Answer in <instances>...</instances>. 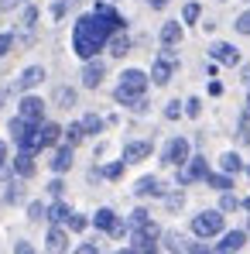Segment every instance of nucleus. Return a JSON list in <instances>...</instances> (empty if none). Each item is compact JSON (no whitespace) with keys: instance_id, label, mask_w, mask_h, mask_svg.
Masks as SVG:
<instances>
[{"instance_id":"obj_1","label":"nucleus","mask_w":250,"mask_h":254,"mask_svg":"<svg viewBox=\"0 0 250 254\" xmlns=\"http://www.w3.org/2000/svg\"><path fill=\"white\" fill-rule=\"evenodd\" d=\"M117 28H124V17L110 3H96L93 14L79 17L76 28H72V48H76V55L79 59H93L100 48H106V38Z\"/></svg>"},{"instance_id":"obj_2","label":"nucleus","mask_w":250,"mask_h":254,"mask_svg":"<svg viewBox=\"0 0 250 254\" xmlns=\"http://www.w3.org/2000/svg\"><path fill=\"white\" fill-rule=\"evenodd\" d=\"M148 83H151L148 72L127 69L124 76H120V86L113 89V100L124 103V107H134V110H148V103H144V89H148Z\"/></svg>"},{"instance_id":"obj_3","label":"nucleus","mask_w":250,"mask_h":254,"mask_svg":"<svg viewBox=\"0 0 250 254\" xmlns=\"http://www.w3.org/2000/svg\"><path fill=\"white\" fill-rule=\"evenodd\" d=\"M223 210H206V213H196L192 216V234L196 237H216L223 234Z\"/></svg>"},{"instance_id":"obj_4","label":"nucleus","mask_w":250,"mask_h":254,"mask_svg":"<svg viewBox=\"0 0 250 254\" xmlns=\"http://www.w3.org/2000/svg\"><path fill=\"white\" fill-rule=\"evenodd\" d=\"M175 69H178V62H175V48H168L161 52V59L151 65V83L154 86H168L171 83V76H175Z\"/></svg>"},{"instance_id":"obj_5","label":"nucleus","mask_w":250,"mask_h":254,"mask_svg":"<svg viewBox=\"0 0 250 254\" xmlns=\"http://www.w3.org/2000/svg\"><path fill=\"white\" fill-rule=\"evenodd\" d=\"M161 237V230H158V223H141V227H134V244H130V251H154L158 241Z\"/></svg>"},{"instance_id":"obj_6","label":"nucleus","mask_w":250,"mask_h":254,"mask_svg":"<svg viewBox=\"0 0 250 254\" xmlns=\"http://www.w3.org/2000/svg\"><path fill=\"white\" fill-rule=\"evenodd\" d=\"M206 175H209L206 158H199V155L192 158V155H189V158H185V169L178 172V182H182V186H189V182H199V179H206Z\"/></svg>"},{"instance_id":"obj_7","label":"nucleus","mask_w":250,"mask_h":254,"mask_svg":"<svg viewBox=\"0 0 250 254\" xmlns=\"http://www.w3.org/2000/svg\"><path fill=\"white\" fill-rule=\"evenodd\" d=\"M93 223H96V227H100L103 234H113V237H124V230H127L124 223L117 220V213H113V210H106V206H103V210H96Z\"/></svg>"},{"instance_id":"obj_8","label":"nucleus","mask_w":250,"mask_h":254,"mask_svg":"<svg viewBox=\"0 0 250 254\" xmlns=\"http://www.w3.org/2000/svg\"><path fill=\"white\" fill-rule=\"evenodd\" d=\"M103 72H106V65L93 55V59H86V65H83V86L86 89H96V86L103 83Z\"/></svg>"},{"instance_id":"obj_9","label":"nucleus","mask_w":250,"mask_h":254,"mask_svg":"<svg viewBox=\"0 0 250 254\" xmlns=\"http://www.w3.org/2000/svg\"><path fill=\"white\" fill-rule=\"evenodd\" d=\"M17 117H24V121H42L45 117V100L42 96H24L21 100V107H17Z\"/></svg>"},{"instance_id":"obj_10","label":"nucleus","mask_w":250,"mask_h":254,"mask_svg":"<svg viewBox=\"0 0 250 254\" xmlns=\"http://www.w3.org/2000/svg\"><path fill=\"white\" fill-rule=\"evenodd\" d=\"M185 158H189V141L185 137H175L171 144L165 148V165H185Z\"/></svg>"},{"instance_id":"obj_11","label":"nucleus","mask_w":250,"mask_h":254,"mask_svg":"<svg viewBox=\"0 0 250 254\" xmlns=\"http://www.w3.org/2000/svg\"><path fill=\"white\" fill-rule=\"evenodd\" d=\"M144 158H151V141H127L124 144V165L144 162Z\"/></svg>"},{"instance_id":"obj_12","label":"nucleus","mask_w":250,"mask_h":254,"mask_svg":"<svg viewBox=\"0 0 250 254\" xmlns=\"http://www.w3.org/2000/svg\"><path fill=\"white\" fill-rule=\"evenodd\" d=\"M209 55H212L216 62H223V65H237V62H240V52H237L233 45H226V42H216L209 48Z\"/></svg>"},{"instance_id":"obj_13","label":"nucleus","mask_w":250,"mask_h":254,"mask_svg":"<svg viewBox=\"0 0 250 254\" xmlns=\"http://www.w3.org/2000/svg\"><path fill=\"white\" fill-rule=\"evenodd\" d=\"M106 48H110V55H117V59H124L127 52H130V35H127L124 28H117L110 38H106Z\"/></svg>"},{"instance_id":"obj_14","label":"nucleus","mask_w":250,"mask_h":254,"mask_svg":"<svg viewBox=\"0 0 250 254\" xmlns=\"http://www.w3.org/2000/svg\"><path fill=\"white\" fill-rule=\"evenodd\" d=\"M38 83H45V69L42 65H28V69L21 72V79L14 83V89H35Z\"/></svg>"},{"instance_id":"obj_15","label":"nucleus","mask_w":250,"mask_h":254,"mask_svg":"<svg viewBox=\"0 0 250 254\" xmlns=\"http://www.w3.org/2000/svg\"><path fill=\"white\" fill-rule=\"evenodd\" d=\"M72 169V144H62V148H55V155H51V172L55 175H62V172Z\"/></svg>"},{"instance_id":"obj_16","label":"nucleus","mask_w":250,"mask_h":254,"mask_svg":"<svg viewBox=\"0 0 250 254\" xmlns=\"http://www.w3.org/2000/svg\"><path fill=\"white\" fill-rule=\"evenodd\" d=\"M161 45H168V48H178L182 45V24L178 21H165L161 24Z\"/></svg>"},{"instance_id":"obj_17","label":"nucleus","mask_w":250,"mask_h":254,"mask_svg":"<svg viewBox=\"0 0 250 254\" xmlns=\"http://www.w3.org/2000/svg\"><path fill=\"white\" fill-rule=\"evenodd\" d=\"M14 175H17V179H31V175H35V155H31V151H21V155L14 158Z\"/></svg>"},{"instance_id":"obj_18","label":"nucleus","mask_w":250,"mask_h":254,"mask_svg":"<svg viewBox=\"0 0 250 254\" xmlns=\"http://www.w3.org/2000/svg\"><path fill=\"white\" fill-rule=\"evenodd\" d=\"M247 244V234L244 230H230V234H223V241L216 244V251H240Z\"/></svg>"},{"instance_id":"obj_19","label":"nucleus","mask_w":250,"mask_h":254,"mask_svg":"<svg viewBox=\"0 0 250 254\" xmlns=\"http://www.w3.org/2000/svg\"><path fill=\"white\" fill-rule=\"evenodd\" d=\"M134 192H137V196H161L165 189H161V182H158L154 175H144V179H137Z\"/></svg>"},{"instance_id":"obj_20","label":"nucleus","mask_w":250,"mask_h":254,"mask_svg":"<svg viewBox=\"0 0 250 254\" xmlns=\"http://www.w3.org/2000/svg\"><path fill=\"white\" fill-rule=\"evenodd\" d=\"M45 248H48V251H65V248H69V237H65V230H62L58 223L48 230V237H45Z\"/></svg>"},{"instance_id":"obj_21","label":"nucleus","mask_w":250,"mask_h":254,"mask_svg":"<svg viewBox=\"0 0 250 254\" xmlns=\"http://www.w3.org/2000/svg\"><path fill=\"white\" fill-rule=\"evenodd\" d=\"M38 137H42V148H51V144H58V137H62V127L58 124H38Z\"/></svg>"},{"instance_id":"obj_22","label":"nucleus","mask_w":250,"mask_h":254,"mask_svg":"<svg viewBox=\"0 0 250 254\" xmlns=\"http://www.w3.org/2000/svg\"><path fill=\"white\" fill-rule=\"evenodd\" d=\"M55 103H58L62 110L76 107V89H72V86H58V89H55Z\"/></svg>"},{"instance_id":"obj_23","label":"nucleus","mask_w":250,"mask_h":254,"mask_svg":"<svg viewBox=\"0 0 250 254\" xmlns=\"http://www.w3.org/2000/svg\"><path fill=\"white\" fill-rule=\"evenodd\" d=\"M219 165H223L226 175H237V172L244 169V162H240V155H237V151H226V155L219 158Z\"/></svg>"},{"instance_id":"obj_24","label":"nucleus","mask_w":250,"mask_h":254,"mask_svg":"<svg viewBox=\"0 0 250 254\" xmlns=\"http://www.w3.org/2000/svg\"><path fill=\"white\" fill-rule=\"evenodd\" d=\"M62 137H65V144L76 148V144L86 137V130H83V124H69V127H62Z\"/></svg>"},{"instance_id":"obj_25","label":"nucleus","mask_w":250,"mask_h":254,"mask_svg":"<svg viewBox=\"0 0 250 254\" xmlns=\"http://www.w3.org/2000/svg\"><path fill=\"white\" fill-rule=\"evenodd\" d=\"M206 182L212 189H219V192H223V189H233V175H226V172H223V175H212V172H209Z\"/></svg>"},{"instance_id":"obj_26","label":"nucleus","mask_w":250,"mask_h":254,"mask_svg":"<svg viewBox=\"0 0 250 254\" xmlns=\"http://www.w3.org/2000/svg\"><path fill=\"white\" fill-rule=\"evenodd\" d=\"M69 206H65V203H55V206H51V210H45V216H48V220H51V223H65V216H69Z\"/></svg>"},{"instance_id":"obj_27","label":"nucleus","mask_w":250,"mask_h":254,"mask_svg":"<svg viewBox=\"0 0 250 254\" xmlns=\"http://www.w3.org/2000/svg\"><path fill=\"white\" fill-rule=\"evenodd\" d=\"M79 124H83L86 134H100V130H103V117H96V114H86Z\"/></svg>"},{"instance_id":"obj_28","label":"nucleus","mask_w":250,"mask_h":254,"mask_svg":"<svg viewBox=\"0 0 250 254\" xmlns=\"http://www.w3.org/2000/svg\"><path fill=\"white\" fill-rule=\"evenodd\" d=\"M199 14H202V7H199L196 0L182 7V21H185V24H196V21H199Z\"/></svg>"},{"instance_id":"obj_29","label":"nucleus","mask_w":250,"mask_h":254,"mask_svg":"<svg viewBox=\"0 0 250 254\" xmlns=\"http://www.w3.org/2000/svg\"><path fill=\"white\" fill-rule=\"evenodd\" d=\"M237 206H240V199H237L230 189H223V203H219V210H223V213H233Z\"/></svg>"},{"instance_id":"obj_30","label":"nucleus","mask_w":250,"mask_h":254,"mask_svg":"<svg viewBox=\"0 0 250 254\" xmlns=\"http://www.w3.org/2000/svg\"><path fill=\"white\" fill-rule=\"evenodd\" d=\"M103 175H106V179H120V175H124V162H110V165H103Z\"/></svg>"},{"instance_id":"obj_31","label":"nucleus","mask_w":250,"mask_h":254,"mask_svg":"<svg viewBox=\"0 0 250 254\" xmlns=\"http://www.w3.org/2000/svg\"><path fill=\"white\" fill-rule=\"evenodd\" d=\"M65 223H69V230H86V216H79V213H69Z\"/></svg>"},{"instance_id":"obj_32","label":"nucleus","mask_w":250,"mask_h":254,"mask_svg":"<svg viewBox=\"0 0 250 254\" xmlns=\"http://www.w3.org/2000/svg\"><path fill=\"white\" fill-rule=\"evenodd\" d=\"M165 117L168 121H178V117H182V103H178V100H171V103L165 107Z\"/></svg>"},{"instance_id":"obj_33","label":"nucleus","mask_w":250,"mask_h":254,"mask_svg":"<svg viewBox=\"0 0 250 254\" xmlns=\"http://www.w3.org/2000/svg\"><path fill=\"white\" fill-rule=\"evenodd\" d=\"M185 114H189V117H199V114H202V103H199L196 96H192V100H185Z\"/></svg>"},{"instance_id":"obj_34","label":"nucleus","mask_w":250,"mask_h":254,"mask_svg":"<svg viewBox=\"0 0 250 254\" xmlns=\"http://www.w3.org/2000/svg\"><path fill=\"white\" fill-rule=\"evenodd\" d=\"M237 31H240V35H250V10H244V14L237 17Z\"/></svg>"},{"instance_id":"obj_35","label":"nucleus","mask_w":250,"mask_h":254,"mask_svg":"<svg viewBox=\"0 0 250 254\" xmlns=\"http://www.w3.org/2000/svg\"><path fill=\"white\" fill-rule=\"evenodd\" d=\"M151 216H148V210H134L130 213V227H141V223H148Z\"/></svg>"},{"instance_id":"obj_36","label":"nucleus","mask_w":250,"mask_h":254,"mask_svg":"<svg viewBox=\"0 0 250 254\" xmlns=\"http://www.w3.org/2000/svg\"><path fill=\"white\" fill-rule=\"evenodd\" d=\"M10 48H14V35H10V31H3V35H0V55H7Z\"/></svg>"},{"instance_id":"obj_37","label":"nucleus","mask_w":250,"mask_h":254,"mask_svg":"<svg viewBox=\"0 0 250 254\" xmlns=\"http://www.w3.org/2000/svg\"><path fill=\"white\" fill-rule=\"evenodd\" d=\"M182 203H185L182 192H171V196H168V210H182Z\"/></svg>"},{"instance_id":"obj_38","label":"nucleus","mask_w":250,"mask_h":254,"mask_svg":"<svg viewBox=\"0 0 250 254\" xmlns=\"http://www.w3.org/2000/svg\"><path fill=\"white\" fill-rule=\"evenodd\" d=\"M35 21H38V10L28 7V10H24V28H35Z\"/></svg>"},{"instance_id":"obj_39","label":"nucleus","mask_w":250,"mask_h":254,"mask_svg":"<svg viewBox=\"0 0 250 254\" xmlns=\"http://www.w3.org/2000/svg\"><path fill=\"white\" fill-rule=\"evenodd\" d=\"M28 216H31V220H42V216H45V206H42V203H31V206H28Z\"/></svg>"},{"instance_id":"obj_40","label":"nucleus","mask_w":250,"mask_h":254,"mask_svg":"<svg viewBox=\"0 0 250 254\" xmlns=\"http://www.w3.org/2000/svg\"><path fill=\"white\" fill-rule=\"evenodd\" d=\"M62 189H65L62 179H51V182H48V192H51V196H62Z\"/></svg>"},{"instance_id":"obj_41","label":"nucleus","mask_w":250,"mask_h":254,"mask_svg":"<svg viewBox=\"0 0 250 254\" xmlns=\"http://www.w3.org/2000/svg\"><path fill=\"white\" fill-rule=\"evenodd\" d=\"M24 0H0V10H14V7H21Z\"/></svg>"},{"instance_id":"obj_42","label":"nucleus","mask_w":250,"mask_h":254,"mask_svg":"<svg viewBox=\"0 0 250 254\" xmlns=\"http://www.w3.org/2000/svg\"><path fill=\"white\" fill-rule=\"evenodd\" d=\"M79 254H96V244H79Z\"/></svg>"},{"instance_id":"obj_43","label":"nucleus","mask_w":250,"mask_h":254,"mask_svg":"<svg viewBox=\"0 0 250 254\" xmlns=\"http://www.w3.org/2000/svg\"><path fill=\"white\" fill-rule=\"evenodd\" d=\"M3 162H7V144L0 141V165H3Z\"/></svg>"},{"instance_id":"obj_44","label":"nucleus","mask_w":250,"mask_h":254,"mask_svg":"<svg viewBox=\"0 0 250 254\" xmlns=\"http://www.w3.org/2000/svg\"><path fill=\"white\" fill-rule=\"evenodd\" d=\"M148 3H151V7H158V10H161V7H165L168 0H148Z\"/></svg>"},{"instance_id":"obj_45","label":"nucleus","mask_w":250,"mask_h":254,"mask_svg":"<svg viewBox=\"0 0 250 254\" xmlns=\"http://www.w3.org/2000/svg\"><path fill=\"white\" fill-rule=\"evenodd\" d=\"M3 100H7V89H0V103H3Z\"/></svg>"},{"instance_id":"obj_46","label":"nucleus","mask_w":250,"mask_h":254,"mask_svg":"<svg viewBox=\"0 0 250 254\" xmlns=\"http://www.w3.org/2000/svg\"><path fill=\"white\" fill-rule=\"evenodd\" d=\"M244 206H247V210H250V199H247V203H244Z\"/></svg>"},{"instance_id":"obj_47","label":"nucleus","mask_w":250,"mask_h":254,"mask_svg":"<svg viewBox=\"0 0 250 254\" xmlns=\"http://www.w3.org/2000/svg\"><path fill=\"white\" fill-rule=\"evenodd\" d=\"M247 103H250V96H247Z\"/></svg>"},{"instance_id":"obj_48","label":"nucleus","mask_w":250,"mask_h":254,"mask_svg":"<svg viewBox=\"0 0 250 254\" xmlns=\"http://www.w3.org/2000/svg\"><path fill=\"white\" fill-rule=\"evenodd\" d=\"M247 175H250V169H247Z\"/></svg>"}]
</instances>
